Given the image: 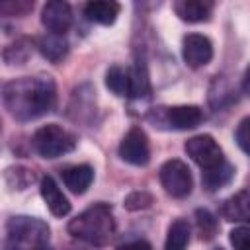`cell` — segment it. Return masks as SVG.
Here are the masks:
<instances>
[{"label": "cell", "mask_w": 250, "mask_h": 250, "mask_svg": "<svg viewBox=\"0 0 250 250\" xmlns=\"http://www.w3.org/2000/svg\"><path fill=\"white\" fill-rule=\"evenodd\" d=\"M119 10H121V6L117 2H111V0H96V2H88L84 6V16L90 21H94V23L111 25L117 20Z\"/></svg>", "instance_id": "cell-15"}, {"label": "cell", "mask_w": 250, "mask_h": 250, "mask_svg": "<svg viewBox=\"0 0 250 250\" xmlns=\"http://www.w3.org/2000/svg\"><path fill=\"white\" fill-rule=\"evenodd\" d=\"M230 244L234 250H250V227H236L230 230Z\"/></svg>", "instance_id": "cell-27"}, {"label": "cell", "mask_w": 250, "mask_h": 250, "mask_svg": "<svg viewBox=\"0 0 250 250\" xmlns=\"http://www.w3.org/2000/svg\"><path fill=\"white\" fill-rule=\"evenodd\" d=\"M152 205V195L146 191H133L125 197V207L129 211H139V209H146Z\"/></svg>", "instance_id": "cell-25"}, {"label": "cell", "mask_w": 250, "mask_h": 250, "mask_svg": "<svg viewBox=\"0 0 250 250\" xmlns=\"http://www.w3.org/2000/svg\"><path fill=\"white\" fill-rule=\"evenodd\" d=\"M49 236V225L37 217L16 215L6 223V250H43Z\"/></svg>", "instance_id": "cell-3"}, {"label": "cell", "mask_w": 250, "mask_h": 250, "mask_svg": "<svg viewBox=\"0 0 250 250\" xmlns=\"http://www.w3.org/2000/svg\"><path fill=\"white\" fill-rule=\"evenodd\" d=\"M148 121L154 127L168 125L176 131L195 129L203 121V111L197 105H172V107H154L148 113Z\"/></svg>", "instance_id": "cell-5"}, {"label": "cell", "mask_w": 250, "mask_h": 250, "mask_svg": "<svg viewBox=\"0 0 250 250\" xmlns=\"http://www.w3.org/2000/svg\"><path fill=\"white\" fill-rule=\"evenodd\" d=\"M29 10H33V2L29 0H18V2H4L0 6V12L6 16H25Z\"/></svg>", "instance_id": "cell-28"}, {"label": "cell", "mask_w": 250, "mask_h": 250, "mask_svg": "<svg viewBox=\"0 0 250 250\" xmlns=\"http://www.w3.org/2000/svg\"><path fill=\"white\" fill-rule=\"evenodd\" d=\"M35 174L29 168L23 166H12L4 172V182L10 189H25L29 184H33Z\"/></svg>", "instance_id": "cell-21"}, {"label": "cell", "mask_w": 250, "mask_h": 250, "mask_svg": "<svg viewBox=\"0 0 250 250\" xmlns=\"http://www.w3.org/2000/svg\"><path fill=\"white\" fill-rule=\"evenodd\" d=\"M68 232L94 246L107 244L115 234L113 211L107 203H94L68 223Z\"/></svg>", "instance_id": "cell-2"}, {"label": "cell", "mask_w": 250, "mask_h": 250, "mask_svg": "<svg viewBox=\"0 0 250 250\" xmlns=\"http://www.w3.org/2000/svg\"><path fill=\"white\" fill-rule=\"evenodd\" d=\"M119 156L127 164L146 166L150 160V145L148 137L141 127H131L119 143Z\"/></svg>", "instance_id": "cell-8"}, {"label": "cell", "mask_w": 250, "mask_h": 250, "mask_svg": "<svg viewBox=\"0 0 250 250\" xmlns=\"http://www.w3.org/2000/svg\"><path fill=\"white\" fill-rule=\"evenodd\" d=\"M234 141L246 154H250V117H244L238 121L234 131Z\"/></svg>", "instance_id": "cell-26"}, {"label": "cell", "mask_w": 250, "mask_h": 250, "mask_svg": "<svg viewBox=\"0 0 250 250\" xmlns=\"http://www.w3.org/2000/svg\"><path fill=\"white\" fill-rule=\"evenodd\" d=\"M213 250H223V248H213Z\"/></svg>", "instance_id": "cell-31"}, {"label": "cell", "mask_w": 250, "mask_h": 250, "mask_svg": "<svg viewBox=\"0 0 250 250\" xmlns=\"http://www.w3.org/2000/svg\"><path fill=\"white\" fill-rule=\"evenodd\" d=\"M37 49L41 51V55L45 59H49L51 62H61L66 53H68V43L62 35L57 33H47L43 37H39L37 41Z\"/></svg>", "instance_id": "cell-16"}, {"label": "cell", "mask_w": 250, "mask_h": 250, "mask_svg": "<svg viewBox=\"0 0 250 250\" xmlns=\"http://www.w3.org/2000/svg\"><path fill=\"white\" fill-rule=\"evenodd\" d=\"M33 148L43 158H59L76 146V137L57 123H47L33 133Z\"/></svg>", "instance_id": "cell-4"}, {"label": "cell", "mask_w": 250, "mask_h": 250, "mask_svg": "<svg viewBox=\"0 0 250 250\" xmlns=\"http://www.w3.org/2000/svg\"><path fill=\"white\" fill-rule=\"evenodd\" d=\"M174 12L178 14L180 20L189 21V23L207 21L211 12H213V2H207V0H176L174 2Z\"/></svg>", "instance_id": "cell-12"}, {"label": "cell", "mask_w": 250, "mask_h": 250, "mask_svg": "<svg viewBox=\"0 0 250 250\" xmlns=\"http://www.w3.org/2000/svg\"><path fill=\"white\" fill-rule=\"evenodd\" d=\"M61 176H62L64 186L72 193H78L80 195V193H84L90 188V184L94 180V168L90 164H76V166L64 168L61 172Z\"/></svg>", "instance_id": "cell-14"}, {"label": "cell", "mask_w": 250, "mask_h": 250, "mask_svg": "<svg viewBox=\"0 0 250 250\" xmlns=\"http://www.w3.org/2000/svg\"><path fill=\"white\" fill-rule=\"evenodd\" d=\"M188 156L203 170H211L219 164L225 162V156H223V150L219 146V143L211 137V135H195L191 139L186 141L184 145Z\"/></svg>", "instance_id": "cell-7"}, {"label": "cell", "mask_w": 250, "mask_h": 250, "mask_svg": "<svg viewBox=\"0 0 250 250\" xmlns=\"http://www.w3.org/2000/svg\"><path fill=\"white\" fill-rule=\"evenodd\" d=\"M41 23L49 29V33L64 35L72 25V10L62 0H51L43 6Z\"/></svg>", "instance_id": "cell-10"}, {"label": "cell", "mask_w": 250, "mask_h": 250, "mask_svg": "<svg viewBox=\"0 0 250 250\" xmlns=\"http://www.w3.org/2000/svg\"><path fill=\"white\" fill-rule=\"evenodd\" d=\"M234 176V166L230 162H223L211 170H203L201 172V182H203V188L209 189V191H215L223 186H227Z\"/></svg>", "instance_id": "cell-17"}, {"label": "cell", "mask_w": 250, "mask_h": 250, "mask_svg": "<svg viewBox=\"0 0 250 250\" xmlns=\"http://www.w3.org/2000/svg\"><path fill=\"white\" fill-rule=\"evenodd\" d=\"M43 250H49V248H47V246H45V248H43Z\"/></svg>", "instance_id": "cell-32"}, {"label": "cell", "mask_w": 250, "mask_h": 250, "mask_svg": "<svg viewBox=\"0 0 250 250\" xmlns=\"http://www.w3.org/2000/svg\"><path fill=\"white\" fill-rule=\"evenodd\" d=\"M29 55V47L25 41H18L14 45H10L6 51H4V61L8 64H23L25 59Z\"/></svg>", "instance_id": "cell-24"}, {"label": "cell", "mask_w": 250, "mask_h": 250, "mask_svg": "<svg viewBox=\"0 0 250 250\" xmlns=\"http://www.w3.org/2000/svg\"><path fill=\"white\" fill-rule=\"evenodd\" d=\"M129 74H131V94L129 98H148L150 96V78H148V70H146V64L145 62H137L133 68H129Z\"/></svg>", "instance_id": "cell-20"}, {"label": "cell", "mask_w": 250, "mask_h": 250, "mask_svg": "<svg viewBox=\"0 0 250 250\" xmlns=\"http://www.w3.org/2000/svg\"><path fill=\"white\" fill-rule=\"evenodd\" d=\"M232 94H234V92L229 88V82H227L223 76H217V78L213 80V86H211L209 102H211L215 107H223V105H225L223 98H225V96H229V98L232 100Z\"/></svg>", "instance_id": "cell-23"}, {"label": "cell", "mask_w": 250, "mask_h": 250, "mask_svg": "<svg viewBox=\"0 0 250 250\" xmlns=\"http://www.w3.org/2000/svg\"><path fill=\"white\" fill-rule=\"evenodd\" d=\"M195 227H197V232H199L201 240H211L217 234V219L207 209H197L195 211Z\"/></svg>", "instance_id": "cell-22"}, {"label": "cell", "mask_w": 250, "mask_h": 250, "mask_svg": "<svg viewBox=\"0 0 250 250\" xmlns=\"http://www.w3.org/2000/svg\"><path fill=\"white\" fill-rule=\"evenodd\" d=\"M189 244V225L186 219H176L168 227L164 250H186Z\"/></svg>", "instance_id": "cell-19"}, {"label": "cell", "mask_w": 250, "mask_h": 250, "mask_svg": "<svg viewBox=\"0 0 250 250\" xmlns=\"http://www.w3.org/2000/svg\"><path fill=\"white\" fill-rule=\"evenodd\" d=\"M182 57L191 68L205 66L213 59V43L201 33H188L182 39Z\"/></svg>", "instance_id": "cell-9"}, {"label": "cell", "mask_w": 250, "mask_h": 250, "mask_svg": "<svg viewBox=\"0 0 250 250\" xmlns=\"http://www.w3.org/2000/svg\"><path fill=\"white\" fill-rule=\"evenodd\" d=\"M158 178H160V184H162L164 191L172 197H186V195L191 193V188H193L191 172H189L188 164L178 160V158L166 160L160 166Z\"/></svg>", "instance_id": "cell-6"}, {"label": "cell", "mask_w": 250, "mask_h": 250, "mask_svg": "<svg viewBox=\"0 0 250 250\" xmlns=\"http://www.w3.org/2000/svg\"><path fill=\"white\" fill-rule=\"evenodd\" d=\"M2 102L16 121H33L57 104V86L49 76H21L4 84Z\"/></svg>", "instance_id": "cell-1"}, {"label": "cell", "mask_w": 250, "mask_h": 250, "mask_svg": "<svg viewBox=\"0 0 250 250\" xmlns=\"http://www.w3.org/2000/svg\"><path fill=\"white\" fill-rule=\"evenodd\" d=\"M221 215L232 223H250V193L238 191L229 199H225L221 207Z\"/></svg>", "instance_id": "cell-13"}, {"label": "cell", "mask_w": 250, "mask_h": 250, "mask_svg": "<svg viewBox=\"0 0 250 250\" xmlns=\"http://www.w3.org/2000/svg\"><path fill=\"white\" fill-rule=\"evenodd\" d=\"M39 191H41V197H43L47 209L55 217H64V215L70 213V201L66 199V195L61 191V188L57 186V182L51 176H43L41 178Z\"/></svg>", "instance_id": "cell-11"}, {"label": "cell", "mask_w": 250, "mask_h": 250, "mask_svg": "<svg viewBox=\"0 0 250 250\" xmlns=\"http://www.w3.org/2000/svg\"><path fill=\"white\" fill-rule=\"evenodd\" d=\"M105 86L121 98H129L131 94V74L129 68H123L119 64H113L105 72Z\"/></svg>", "instance_id": "cell-18"}, {"label": "cell", "mask_w": 250, "mask_h": 250, "mask_svg": "<svg viewBox=\"0 0 250 250\" xmlns=\"http://www.w3.org/2000/svg\"><path fill=\"white\" fill-rule=\"evenodd\" d=\"M117 250H152V246L146 240H133V242H127V244L119 246Z\"/></svg>", "instance_id": "cell-29"}, {"label": "cell", "mask_w": 250, "mask_h": 250, "mask_svg": "<svg viewBox=\"0 0 250 250\" xmlns=\"http://www.w3.org/2000/svg\"><path fill=\"white\" fill-rule=\"evenodd\" d=\"M242 92L246 96H250V64H248V68L244 70V76H242Z\"/></svg>", "instance_id": "cell-30"}]
</instances>
